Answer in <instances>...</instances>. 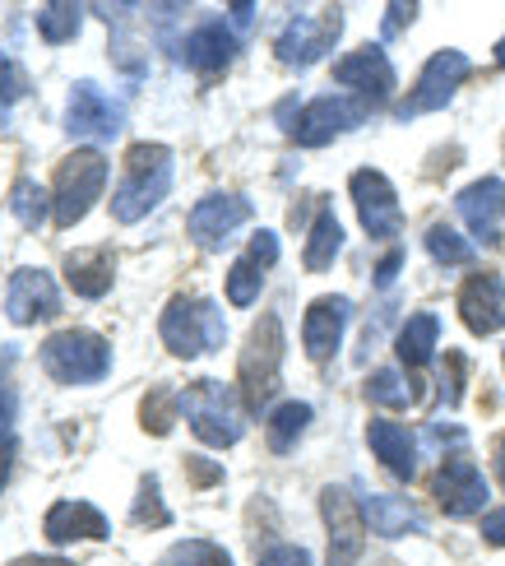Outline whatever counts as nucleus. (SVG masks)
<instances>
[{
  "label": "nucleus",
  "instance_id": "obj_1",
  "mask_svg": "<svg viewBox=\"0 0 505 566\" xmlns=\"http://www.w3.org/2000/svg\"><path fill=\"white\" fill-rule=\"evenodd\" d=\"M172 191V149L162 145H130L126 149V181L116 186L112 219L116 223H139L154 214V205L167 200Z\"/></svg>",
  "mask_w": 505,
  "mask_h": 566
},
{
  "label": "nucleus",
  "instance_id": "obj_2",
  "mask_svg": "<svg viewBox=\"0 0 505 566\" xmlns=\"http://www.w3.org/2000/svg\"><path fill=\"white\" fill-rule=\"evenodd\" d=\"M158 335L172 358H204L228 344V321L209 297H172L162 306Z\"/></svg>",
  "mask_w": 505,
  "mask_h": 566
},
{
  "label": "nucleus",
  "instance_id": "obj_3",
  "mask_svg": "<svg viewBox=\"0 0 505 566\" xmlns=\"http://www.w3.org/2000/svg\"><path fill=\"white\" fill-rule=\"evenodd\" d=\"M181 413L190 418V432H196L213 451H228V446L242 441L246 432V413L236 405V390H228L223 381H196L181 390Z\"/></svg>",
  "mask_w": 505,
  "mask_h": 566
},
{
  "label": "nucleus",
  "instance_id": "obj_4",
  "mask_svg": "<svg viewBox=\"0 0 505 566\" xmlns=\"http://www.w3.org/2000/svg\"><path fill=\"white\" fill-rule=\"evenodd\" d=\"M42 367L61 386H93L112 371V344L93 329H56L42 344Z\"/></svg>",
  "mask_w": 505,
  "mask_h": 566
},
{
  "label": "nucleus",
  "instance_id": "obj_5",
  "mask_svg": "<svg viewBox=\"0 0 505 566\" xmlns=\"http://www.w3.org/2000/svg\"><path fill=\"white\" fill-rule=\"evenodd\" d=\"M107 186V158L98 149H80L70 154L56 168V186H52V219L56 228H75L93 205H98Z\"/></svg>",
  "mask_w": 505,
  "mask_h": 566
},
{
  "label": "nucleus",
  "instance_id": "obj_6",
  "mask_svg": "<svg viewBox=\"0 0 505 566\" xmlns=\"http://www.w3.org/2000/svg\"><path fill=\"white\" fill-rule=\"evenodd\" d=\"M278 367H283V325H278V316H264V321H255L242 363H236V376H242L251 409H264V399L274 395Z\"/></svg>",
  "mask_w": 505,
  "mask_h": 566
},
{
  "label": "nucleus",
  "instance_id": "obj_7",
  "mask_svg": "<svg viewBox=\"0 0 505 566\" xmlns=\"http://www.w3.org/2000/svg\"><path fill=\"white\" fill-rule=\"evenodd\" d=\"M126 126V107L103 93L93 80H80L70 88V103H65V135L75 139H116Z\"/></svg>",
  "mask_w": 505,
  "mask_h": 566
},
{
  "label": "nucleus",
  "instance_id": "obj_8",
  "mask_svg": "<svg viewBox=\"0 0 505 566\" xmlns=\"http://www.w3.org/2000/svg\"><path fill=\"white\" fill-rule=\"evenodd\" d=\"M469 80V56L464 52H436L427 65H422V75H418V88H413V98H403L399 103V122H413V116L422 112H441L454 93H460V84Z\"/></svg>",
  "mask_w": 505,
  "mask_h": 566
},
{
  "label": "nucleus",
  "instance_id": "obj_9",
  "mask_svg": "<svg viewBox=\"0 0 505 566\" xmlns=\"http://www.w3.org/2000/svg\"><path fill=\"white\" fill-rule=\"evenodd\" d=\"M339 33H344V14H339V10H325L320 19L297 14V19H287V29L278 33L274 56H278L283 65H293V70L316 65L320 56H329V46L339 42Z\"/></svg>",
  "mask_w": 505,
  "mask_h": 566
},
{
  "label": "nucleus",
  "instance_id": "obj_10",
  "mask_svg": "<svg viewBox=\"0 0 505 566\" xmlns=\"http://www.w3.org/2000/svg\"><path fill=\"white\" fill-rule=\"evenodd\" d=\"M353 205H357V219H362L367 238L376 242H390L403 232V209H399V196L390 177H380L376 168H362L353 172Z\"/></svg>",
  "mask_w": 505,
  "mask_h": 566
},
{
  "label": "nucleus",
  "instance_id": "obj_11",
  "mask_svg": "<svg viewBox=\"0 0 505 566\" xmlns=\"http://www.w3.org/2000/svg\"><path fill=\"white\" fill-rule=\"evenodd\" d=\"M367 122V107L353 103V98H311L306 107H297V116L287 122V135L297 139L306 149H320L329 145L334 135H344L353 126Z\"/></svg>",
  "mask_w": 505,
  "mask_h": 566
},
{
  "label": "nucleus",
  "instance_id": "obj_12",
  "mask_svg": "<svg viewBox=\"0 0 505 566\" xmlns=\"http://www.w3.org/2000/svg\"><path fill=\"white\" fill-rule=\"evenodd\" d=\"M431 497L441 502L450 521H469V515L487 506V479L477 474V464H469L464 455H450L436 469V479H431Z\"/></svg>",
  "mask_w": 505,
  "mask_h": 566
},
{
  "label": "nucleus",
  "instance_id": "obj_13",
  "mask_svg": "<svg viewBox=\"0 0 505 566\" xmlns=\"http://www.w3.org/2000/svg\"><path fill=\"white\" fill-rule=\"evenodd\" d=\"M320 515H325V525H329V566H353L357 553H362V525H367L362 506L353 502L348 488L329 483L320 492Z\"/></svg>",
  "mask_w": 505,
  "mask_h": 566
},
{
  "label": "nucleus",
  "instance_id": "obj_14",
  "mask_svg": "<svg viewBox=\"0 0 505 566\" xmlns=\"http://www.w3.org/2000/svg\"><path fill=\"white\" fill-rule=\"evenodd\" d=\"M6 316L14 325H38V321L61 316L56 279L46 274V270H14L10 289H6Z\"/></svg>",
  "mask_w": 505,
  "mask_h": 566
},
{
  "label": "nucleus",
  "instance_id": "obj_15",
  "mask_svg": "<svg viewBox=\"0 0 505 566\" xmlns=\"http://www.w3.org/2000/svg\"><path fill=\"white\" fill-rule=\"evenodd\" d=\"M246 219H251V200H246V196L219 191V196H204L196 209H190V223H186V228H190V238H196L200 247L219 251Z\"/></svg>",
  "mask_w": 505,
  "mask_h": 566
},
{
  "label": "nucleus",
  "instance_id": "obj_16",
  "mask_svg": "<svg viewBox=\"0 0 505 566\" xmlns=\"http://www.w3.org/2000/svg\"><path fill=\"white\" fill-rule=\"evenodd\" d=\"M348 316H353V302L329 293V297H316L306 306V321H302V344L316 363H329L334 353L344 344V329H348Z\"/></svg>",
  "mask_w": 505,
  "mask_h": 566
},
{
  "label": "nucleus",
  "instance_id": "obj_17",
  "mask_svg": "<svg viewBox=\"0 0 505 566\" xmlns=\"http://www.w3.org/2000/svg\"><path fill=\"white\" fill-rule=\"evenodd\" d=\"M454 209H460V219L473 228V238L492 247L496 232H501V219H505V181L483 177V181L464 186V191L454 196Z\"/></svg>",
  "mask_w": 505,
  "mask_h": 566
},
{
  "label": "nucleus",
  "instance_id": "obj_18",
  "mask_svg": "<svg viewBox=\"0 0 505 566\" xmlns=\"http://www.w3.org/2000/svg\"><path fill=\"white\" fill-rule=\"evenodd\" d=\"M334 80L357 88L367 103H385L394 93V65L385 61L380 46H357V52H348L339 65H334Z\"/></svg>",
  "mask_w": 505,
  "mask_h": 566
},
{
  "label": "nucleus",
  "instance_id": "obj_19",
  "mask_svg": "<svg viewBox=\"0 0 505 566\" xmlns=\"http://www.w3.org/2000/svg\"><path fill=\"white\" fill-rule=\"evenodd\" d=\"M460 316L473 335H496L505 325V283L496 274H473L460 289Z\"/></svg>",
  "mask_w": 505,
  "mask_h": 566
},
{
  "label": "nucleus",
  "instance_id": "obj_20",
  "mask_svg": "<svg viewBox=\"0 0 505 566\" xmlns=\"http://www.w3.org/2000/svg\"><path fill=\"white\" fill-rule=\"evenodd\" d=\"M367 441H371V451L376 460L390 469V474L399 483H408L418 474V441L413 432L403 428V422H390V418H371V428H367Z\"/></svg>",
  "mask_w": 505,
  "mask_h": 566
},
{
  "label": "nucleus",
  "instance_id": "obj_21",
  "mask_svg": "<svg viewBox=\"0 0 505 566\" xmlns=\"http://www.w3.org/2000/svg\"><path fill=\"white\" fill-rule=\"evenodd\" d=\"M46 538L52 544H80V538H107V515L93 502H56L46 511Z\"/></svg>",
  "mask_w": 505,
  "mask_h": 566
},
{
  "label": "nucleus",
  "instance_id": "obj_22",
  "mask_svg": "<svg viewBox=\"0 0 505 566\" xmlns=\"http://www.w3.org/2000/svg\"><path fill=\"white\" fill-rule=\"evenodd\" d=\"M232 56H236V38L223 19L200 23V29L181 42V61L196 65V70H223Z\"/></svg>",
  "mask_w": 505,
  "mask_h": 566
},
{
  "label": "nucleus",
  "instance_id": "obj_23",
  "mask_svg": "<svg viewBox=\"0 0 505 566\" xmlns=\"http://www.w3.org/2000/svg\"><path fill=\"white\" fill-rule=\"evenodd\" d=\"M65 274H70V289H75L80 297H103L112 289V279H116V255L107 247L80 251V255L65 261Z\"/></svg>",
  "mask_w": 505,
  "mask_h": 566
},
{
  "label": "nucleus",
  "instance_id": "obj_24",
  "mask_svg": "<svg viewBox=\"0 0 505 566\" xmlns=\"http://www.w3.org/2000/svg\"><path fill=\"white\" fill-rule=\"evenodd\" d=\"M339 251H344V223L334 219V209H320L316 223H311V238H306V251H302V261L306 270H329L334 261H339Z\"/></svg>",
  "mask_w": 505,
  "mask_h": 566
},
{
  "label": "nucleus",
  "instance_id": "obj_25",
  "mask_svg": "<svg viewBox=\"0 0 505 566\" xmlns=\"http://www.w3.org/2000/svg\"><path fill=\"white\" fill-rule=\"evenodd\" d=\"M367 525L380 534V538H403V534H413L422 530V515L408 506L403 497H367Z\"/></svg>",
  "mask_w": 505,
  "mask_h": 566
},
{
  "label": "nucleus",
  "instance_id": "obj_26",
  "mask_svg": "<svg viewBox=\"0 0 505 566\" xmlns=\"http://www.w3.org/2000/svg\"><path fill=\"white\" fill-rule=\"evenodd\" d=\"M436 339H441V321L431 316V312H418L413 321L399 329L394 353H399L408 367H427V363H431V353H436Z\"/></svg>",
  "mask_w": 505,
  "mask_h": 566
},
{
  "label": "nucleus",
  "instance_id": "obj_27",
  "mask_svg": "<svg viewBox=\"0 0 505 566\" xmlns=\"http://www.w3.org/2000/svg\"><path fill=\"white\" fill-rule=\"evenodd\" d=\"M80 23H84V10L70 6V0H52V6L38 10V38L52 42V46H65L80 38Z\"/></svg>",
  "mask_w": 505,
  "mask_h": 566
},
{
  "label": "nucleus",
  "instance_id": "obj_28",
  "mask_svg": "<svg viewBox=\"0 0 505 566\" xmlns=\"http://www.w3.org/2000/svg\"><path fill=\"white\" fill-rule=\"evenodd\" d=\"M10 209L23 228H42V219H52V191H42L33 177H19L10 186Z\"/></svg>",
  "mask_w": 505,
  "mask_h": 566
},
{
  "label": "nucleus",
  "instance_id": "obj_29",
  "mask_svg": "<svg viewBox=\"0 0 505 566\" xmlns=\"http://www.w3.org/2000/svg\"><path fill=\"white\" fill-rule=\"evenodd\" d=\"M311 428V405H302V399H287V405H278L270 413V446L283 455V451H293L297 437Z\"/></svg>",
  "mask_w": 505,
  "mask_h": 566
},
{
  "label": "nucleus",
  "instance_id": "obj_30",
  "mask_svg": "<svg viewBox=\"0 0 505 566\" xmlns=\"http://www.w3.org/2000/svg\"><path fill=\"white\" fill-rule=\"evenodd\" d=\"M413 390L418 386H408L403 371H394V367H380V371L367 376V399H371V405H380V409H408L418 399Z\"/></svg>",
  "mask_w": 505,
  "mask_h": 566
},
{
  "label": "nucleus",
  "instance_id": "obj_31",
  "mask_svg": "<svg viewBox=\"0 0 505 566\" xmlns=\"http://www.w3.org/2000/svg\"><path fill=\"white\" fill-rule=\"evenodd\" d=\"M427 251H431V261L436 265H469L473 261V242H464L450 223L427 228Z\"/></svg>",
  "mask_w": 505,
  "mask_h": 566
},
{
  "label": "nucleus",
  "instance_id": "obj_32",
  "mask_svg": "<svg viewBox=\"0 0 505 566\" xmlns=\"http://www.w3.org/2000/svg\"><path fill=\"white\" fill-rule=\"evenodd\" d=\"M167 566H232L228 548H219L213 538H181L177 548H167Z\"/></svg>",
  "mask_w": 505,
  "mask_h": 566
},
{
  "label": "nucleus",
  "instance_id": "obj_33",
  "mask_svg": "<svg viewBox=\"0 0 505 566\" xmlns=\"http://www.w3.org/2000/svg\"><path fill=\"white\" fill-rule=\"evenodd\" d=\"M177 413H181V395H172V390H154L149 399H144V409H139L144 428H149V432H158V437H167V432H172Z\"/></svg>",
  "mask_w": 505,
  "mask_h": 566
},
{
  "label": "nucleus",
  "instance_id": "obj_34",
  "mask_svg": "<svg viewBox=\"0 0 505 566\" xmlns=\"http://www.w3.org/2000/svg\"><path fill=\"white\" fill-rule=\"evenodd\" d=\"M264 289V279H260V265L251 261V255H242L232 270H228V302L232 306H251Z\"/></svg>",
  "mask_w": 505,
  "mask_h": 566
},
{
  "label": "nucleus",
  "instance_id": "obj_35",
  "mask_svg": "<svg viewBox=\"0 0 505 566\" xmlns=\"http://www.w3.org/2000/svg\"><path fill=\"white\" fill-rule=\"evenodd\" d=\"M135 525H144V530H149V525H172V511H167L162 506V492H158V479H139V497H135Z\"/></svg>",
  "mask_w": 505,
  "mask_h": 566
},
{
  "label": "nucleus",
  "instance_id": "obj_36",
  "mask_svg": "<svg viewBox=\"0 0 505 566\" xmlns=\"http://www.w3.org/2000/svg\"><path fill=\"white\" fill-rule=\"evenodd\" d=\"M10 460H14V390L0 386V488L10 479Z\"/></svg>",
  "mask_w": 505,
  "mask_h": 566
},
{
  "label": "nucleus",
  "instance_id": "obj_37",
  "mask_svg": "<svg viewBox=\"0 0 505 566\" xmlns=\"http://www.w3.org/2000/svg\"><path fill=\"white\" fill-rule=\"evenodd\" d=\"M464 371L469 363L460 358V353H450V367L441 376V405H460V395H464Z\"/></svg>",
  "mask_w": 505,
  "mask_h": 566
},
{
  "label": "nucleus",
  "instance_id": "obj_38",
  "mask_svg": "<svg viewBox=\"0 0 505 566\" xmlns=\"http://www.w3.org/2000/svg\"><path fill=\"white\" fill-rule=\"evenodd\" d=\"M23 93V75L10 56H0V112H10V103Z\"/></svg>",
  "mask_w": 505,
  "mask_h": 566
},
{
  "label": "nucleus",
  "instance_id": "obj_39",
  "mask_svg": "<svg viewBox=\"0 0 505 566\" xmlns=\"http://www.w3.org/2000/svg\"><path fill=\"white\" fill-rule=\"evenodd\" d=\"M246 255H251V261H255L260 270H270V265L278 261V238H274L270 228H260L255 238H251V251H246Z\"/></svg>",
  "mask_w": 505,
  "mask_h": 566
},
{
  "label": "nucleus",
  "instance_id": "obj_40",
  "mask_svg": "<svg viewBox=\"0 0 505 566\" xmlns=\"http://www.w3.org/2000/svg\"><path fill=\"white\" fill-rule=\"evenodd\" d=\"M260 566H311V553L297 544H274L270 553L260 557Z\"/></svg>",
  "mask_w": 505,
  "mask_h": 566
},
{
  "label": "nucleus",
  "instance_id": "obj_41",
  "mask_svg": "<svg viewBox=\"0 0 505 566\" xmlns=\"http://www.w3.org/2000/svg\"><path fill=\"white\" fill-rule=\"evenodd\" d=\"M186 474H190V483H200V488H213V483H223V469L213 464V460H186Z\"/></svg>",
  "mask_w": 505,
  "mask_h": 566
},
{
  "label": "nucleus",
  "instance_id": "obj_42",
  "mask_svg": "<svg viewBox=\"0 0 505 566\" xmlns=\"http://www.w3.org/2000/svg\"><path fill=\"white\" fill-rule=\"evenodd\" d=\"M483 538H487L492 548H505V506H501V511H492L487 521H483Z\"/></svg>",
  "mask_w": 505,
  "mask_h": 566
},
{
  "label": "nucleus",
  "instance_id": "obj_43",
  "mask_svg": "<svg viewBox=\"0 0 505 566\" xmlns=\"http://www.w3.org/2000/svg\"><path fill=\"white\" fill-rule=\"evenodd\" d=\"M385 14H390V19H385V38H394V33H403L408 14H418V6H390Z\"/></svg>",
  "mask_w": 505,
  "mask_h": 566
},
{
  "label": "nucleus",
  "instance_id": "obj_44",
  "mask_svg": "<svg viewBox=\"0 0 505 566\" xmlns=\"http://www.w3.org/2000/svg\"><path fill=\"white\" fill-rule=\"evenodd\" d=\"M399 265H403V251H390V255H385V261H380V270H376V283H380V289H385V283H394Z\"/></svg>",
  "mask_w": 505,
  "mask_h": 566
},
{
  "label": "nucleus",
  "instance_id": "obj_45",
  "mask_svg": "<svg viewBox=\"0 0 505 566\" xmlns=\"http://www.w3.org/2000/svg\"><path fill=\"white\" fill-rule=\"evenodd\" d=\"M10 566H75V562H65V557H19Z\"/></svg>",
  "mask_w": 505,
  "mask_h": 566
},
{
  "label": "nucleus",
  "instance_id": "obj_46",
  "mask_svg": "<svg viewBox=\"0 0 505 566\" xmlns=\"http://www.w3.org/2000/svg\"><path fill=\"white\" fill-rule=\"evenodd\" d=\"M496 479H501V488H505V437L496 441Z\"/></svg>",
  "mask_w": 505,
  "mask_h": 566
},
{
  "label": "nucleus",
  "instance_id": "obj_47",
  "mask_svg": "<svg viewBox=\"0 0 505 566\" xmlns=\"http://www.w3.org/2000/svg\"><path fill=\"white\" fill-rule=\"evenodd\" d=\"M232 14H236V23H242V29H246V23H251V14H255V6H236Z\"/></svg>",
  "mask_w": 505,
  "mask_h": 566
},
{
  "label": "nucleus",
  "instance_id": "obj_48",
  "mask_svg": "<svg viewBox=\"0 0 505 566\" xmlns=\"http://www.w3.org/2000/svg\"><path fill=\"white\" fill-rule=\"evenodd\" d=\"M496 65H501V70H505V38H501V42H496Z\"/></svg>",
  "mask_w": 505,
  "mask_h": 566
}]
</instances>
